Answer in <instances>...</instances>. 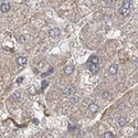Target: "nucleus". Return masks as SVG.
Instances as JSON below:
<instances>
[{"label": "nucleus", "mask_w": 138, "mask_h": 138, "mask_svg": "<svg viewBox=\"0 0 138 138\" xmlns=\"http://www.w3.org/2000/svg\"><path fill=\"white\" fill-rule=\"evenodd\" d=\"M103 97H104V98L109 100V98H110V95H109L108 92H104V93H103Z\"/></svg>", "instance_id": "nucleus-15"}, {"label": "nucleus", "mask_w": 138, "mask_h": 138, "mask_svg": "<svg viewBox=\"0 0 138 138\" xmlns=\"http://www.w3.org/2000/svg\"><path fill=\"white\" fill-rule=\"evenodd\" d=\"M62 92L64 94H66V95H72V94H74V92H75V88L71 86V85H69V86H65L62 90Z\"/></svg>", "instance_id": "nucleus-3"}, {"label": "nucleus", "mask_w": 138, "mask_h": 138, "mask_svg": "<svg viewBox=\"0 0 138 138\" xmlns=\"http://www.w3.org/2000/svg\"><path fill=\"white\" fill-rule=\"evenodd\" d=\"M88 109H90V112L92 114H95V113L98 112V106H97L95 103H91L90 106H88Z\"/></svg>", "instance_id": "nucleus-6"}, {"label": "nucleus", "mask_w": 138, "mask_h": 138, "mask_svg": "<svg viewBox=\"0 0 138 138\" xmlns=\"http://www.w3.org/2000/svg\"><path fill=\"white\" fill-rule=\"evenodd\" d=\"M131 6H133V0H124L122 7L119 8V13H121L123 17H127L128 14L130 13Z\"/></svg>", "instance_id": "nucleus-1"}, {"label": "nucleus", "mask_w": 138, "mask_h": 138, "mask_svg": "<svg viewBox=\"0 0 138 138\" xmlns=\"http://www.w3.org/2000/svg\"><path fill=\"white\" fill-rule=\"evenodd\" d=\"M117 71H118V65L117 64H112V65L109 66V69H108V72H109L110 75H115L116 73H117Z\"/></svg>", "instance_id": "nucleus-5"}, {"label": "nucleus", "mask_w": 138, "mask_h": 138, "mask_svg": "<svg viewBox=\"0 0 138 138\" xmlns=\"http://www.w3.org/2000/svg\"><path fill=\"white\" fill-rule=\"evenodd\" d=\"M76 101H77V98H75V97H72V98H71V102L72 103H75Z\"/></svg>", "instance_id": "nucleus-18"}, {"label": "nucleus", "mask_w": 138, "mask_h": 138, "mask_svg": "<svg viewBox=\"0 0 138 138\" xmlns=\"http://www.w3.org/2000/svg\"><path fill=\"white\" fill-rule=\"evenodd\" d=\"M98 62H100V59H98V56L97 55H91V57H90V63L91 64H96V65H98Z\"/></svg>", "instance_id": "nucleus-8"}, {"label": "nucleus", "mask_w": 138, "mask_h": 138, "mask_svg": "<svg viewBox=\"0 0 138 138\" xmlns=\"http://www.w3.org/2000/svg\"><path fill=\"white\" fill-rule=\"evenodd\" d=\"M17 40L20 42V43H24V42H26V36H24V35H19V36H17Z\"/></svg>", "instance_id": "nucleus-13"}, {"label": "nucleus", "mask_w": 138, "mask_h": 138, "mask_svg": "<svg viewBox=\"0 0 138 138\" xmlns=\"http://www.w3.org/2000/svg\"><path fill=\"white\" fill-rule=\"evenodd\" d=\"M47 86H48V81H43V82H42V88L44 90Z\"/></svg>", "instance_id": "nucleus-16"}, {"label": "nucleus", "mask_w": 138, "mask_h": 138, "mask_svg": "<svg viewBox=\"0 0 138 138\" xmlns=\"http://www.w3.org/2000/svg\"><path fill=\"white\" fill-rule=\"evenodd\" d=\"M73 71H74V66L73 65H67L64 67V73H65L66 75H70L71 73H73Z\"/></svg>", "instance_id": "nucleus-9"}, {"label": "nucleus", "mask_w": 138, "mask_h": 138, "mask_svg": "<svg viewBox=\"0 0 138 138\" xmlns=\"http://www.w3.org/2000/svg\"><path fill=\"white\" fill-rule=\"evenodd\" d=\"M60 34H61V30L59 28H52V29H50V31H49V36L51 39L59 38Z\"/></svg>", "instance_id": "nucleus-2"}, {"label": "nucleus", "mask_w": 138, "mask_h": 138, "mask_svg": "<svg viewBox=\"0 0 138 138\" xmlns=\"http://www.w3.org/2000/svg\"><path fill=\"white\" fill-rule=\"evenodd\" d=\"M20 97V92H16L13 95H12V98L13 100H17V98H19Z\"/></svg>", "instance_id": "nucleus-14"}, {"label": "nucleus", "mask_w": 138, "mask_h": 138, "mask_svg": "<svg viewBox=\"0 0 138 138\" xmlns=\"http://www.w3.org/2000/svg\"><path fill=\"white\" fill-rule=\"evenodd\" d=\"M10 8H11L10 4H8V2H4V4H1V6H0V10H1V12H4V13L9 12Z\"/></svg>", "instance_id": "nucleus-4"}, {"label": "nucleus", "mask_w": 138, "mask_h": 138, "mask_svg": "<svg viewBox=\"0 0 138 138\" xmlns=\"http://www.w3.org/2000/svg\"><path fill=\"white\" fill-rule=\"evenodd\" d=\"M17 63L19 64V65H24V64L27 63V57L26 56H19L17 59Z\"/></svg>", "instance_id": "nucleus-10"}, {"label": "nucleus", "mask_w": 138, "mask_h": 138, "mask_svg": "<svg viewBox=\"0 0 138 138\" xmlns=\"http://www.w3.org/2000/svg\"><path fill=\"white\" fill-rule=\"evenodd\" d=\"M104 2H105V4H110V2L113 1V0H103Z\"/></svg>", "instance_id": "nucleus-19"}, {"label": "nucleus", "mask_w": 138, "mask_h": 138, "mask_svg": "<svg viewBox=\"0 0 138 138\" xmlns=\"http://www.w3.org/2000/svg\"><path fill=\"white\" fill-rule=\"evenodd\" d=\"M22 81H23V77H19V78H17V83H18V84H21V83H22Z\"/></svg>", "instance_id": "nucleus-17"}, {"label": "nucleus", "mask_w": 138, "mask_h": 138, "mask_svg": "<svg viewBox=\"0 0 138 138\" xmlns=\"http://www.w3.org/2000/svg\"><path fill=\"white\" fill-rule=\"evenodd\" d=\"M103 138H115V136H114V134L110 133V131H106V133L104 134Z\"/></svg>", "instance_id": "nucleus-12"}, {"label": "nucleus", "mask_w": 138, "mask_h": 138, "mask_svg": "<svg viewBox=\"0 0 138 138\" xmlns=\"http://www.w3.org/2000/svg\"><path fill=\"white\" fill-rule=\"evenodd\" d=\"M88 70H90L91 73L95 74V73H97V71H98V65H96V64H91V63H88Z\"/></svg>", "instance_id": "nucleus-7"}, {"label": "nucleus", "mask_w": 138, "mask_h": 138, "mask_svg": "<svg viewBox=\"0 0 138 138\" xmlns=\"http://www.w3.org/2000/svg\"><path fill=\"white\" fill-rule=\"evenodd\" d=\"M126 124H127V118L126 117H121L118 119V125L121 127H124Z\"/></svg>", "instance_id": "nucleus-11"}]
</instances>
